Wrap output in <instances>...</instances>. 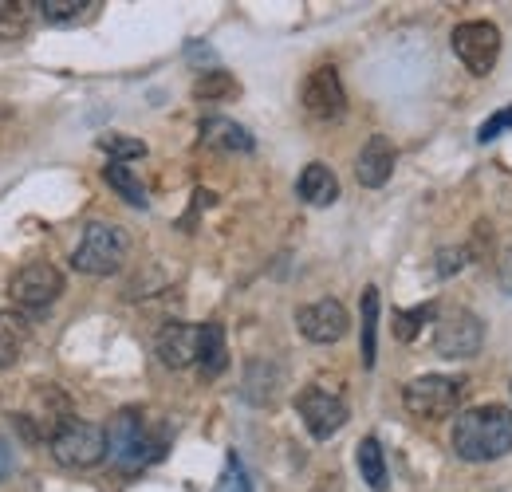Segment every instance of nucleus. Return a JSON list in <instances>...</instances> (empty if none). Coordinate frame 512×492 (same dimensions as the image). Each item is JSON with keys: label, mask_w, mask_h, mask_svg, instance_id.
<instances>
[{"label": "nucleus", "mask_w": 512, "mask_h": 492, "mask_svg": "<svg viewBox=\"0 0 512 492\" xmlns=\"http://www.w3.org/2000/svg\"><path fill=\"white\" fill-rule=\"evenodd\" d=\"M359 473H363V481L375 492L386 489V457H383V445L375 437H363L359 441Z\"/></svg>", "instance_id": "21"}, {"label": "nucleus", "mask_w": 512, "mask_h": 492, "mask_svg": "<svg viewBox=\"0 0 512 492\" xmlns=\"http://www.w3.org/2000/svg\"><path fill=\"white\" fill-rule=\"evenodd\" d=\"M32 8L24 0H0V40H24L32 28Z\"/></svg>", "instance_id": "20"}, {"label": "nucleus", "mask_w": 512, "mask_h": 492, "mask_svg": "<svg viewBox=\"0 0 512 492\" xmlns=\"http://www.w3.org/2000/svg\"><path fill=\"white\" fill-rule=\"evenodd\" d=\"M217 492H253V485H249V477H245V469H241L237 457H229V473H225V481L217 485Z\"/></svg>", "instance_id": "27"}, {"label": "nucleus", "mask_w": 512, "mask_h": 492, "mask_svg": "<svg viewBox=\"0 0 512 492\" xmlns=\"http://www.w3.org/2000/svg\"><path fill=\"white\" fill-rule=\"evenodd\" d=\"M12 469V453H8V445H4V437H0V477Z\"/></svg>", "instance_id": "30"}, {"label": "nucleus", "mask_w": 512, "mask_h": 492, "mask_svg": "<svg viewBox=\"0 0 512 492\" xmlns=\"http://www.w3.org/2000/svg\"><path fill=\"white\" fill-rule=\"evenodd\" d=\"M453 52L473 75H489L501 56V32L489 20H465L453 28Z\"/></svg>", "instance_id": "8"}, {"label": "nucleus", "mask_w": 512, "mask_h": 492, "mask_svg": "<svg viewBox=\"0 0 512 492\" xmlns=\"http://www.w3.org/2000/svg\"><path fill=\"white\" fill-rule=\"evenodd\" d=\"M201 378H217L229 367V347H225V327L221 323H201V355H197Z\"/></svg>", "instance_id": "16"}, {"label": "nucleus", "mask_w": 512, "mask_h": 492, "mask_svg": "<svg viewBox=\"0 0 512 492\" xmlns=\"http://www.w3.org/2000/svg\"><path fill=\"white\" fill-rule=\"evenodd\" d=\"M48 445H52V457L64 469H95L107 457V430L71 418V422H64L60 430L52 433Z\"/></svg>", "instance_id": "5"}, {"label": "nucleus", "mask_w": 512, "mask_h": 492, "mask_svg": "<svg viewBox=\"0 0 512 492\" xmlns=\"http://www.w3.org/2000/svg\"><path fill=\"white\" fill-rule=\"evenodd\" d=\"M103 154H111L115 162H127V158H142L146 154V142L142 138H127V134H99L95 142Z\"/></svg>", "instance_id": "25"}, {"label": "nucleus", "mask_w": 512, "mask_h": 492, "mask_svg": "<svg viewBox=\"0 0 512 492\" xmlns=\"http://www.w3.org/2000/svg\"><path fill=\"white\" fill-rule=\"evenodd\" d=\"M28 343V319L16 311H0V370L12 367Z\"/></svg>", "instance_id": "17"}, {"label": "nucleus", "mask_w": 512, "mask_h": 492, "mask_svg": "<svg viewBox=\"0 0 512 492\" xmlns=\"http://www.w3.org/2000/svg\"><path fill=\"white\" fill-rule=\"evenodd\" d=\"M379 308H383L379 288L367 284L363 288V367L367 370L375 367V359H379V343H375V335H379Z\"/></svg>", "instance_id": "18"}, {"label": "nucleus", "mask_w": 512, "mask_h": 492, "mask_svg": "<svg viewBox=\"0 0 512 492\" xmlns=\"http://www.w3.org/2000/svg\"><path fill=\"white\" fill-rule=\"evenodd\" d=\"M485 343V323L469 308H449L438 315L434 327V351L442 359H473Z\"/></svg>", "instance_id": "7"}, {"label": "nucleus", "mask_w": 512, "mask_h": 492, "mask_svg": "<svg viewBox=\"0 0 512 492\" xmlns=\"http://www.w3.org/2000/svg\"><path fill=\"white\" fill-rule=\"evenodd\" d=\"M434 315H438L434 304H418V308H410V311H398V315H394V339H402V343L418 339V331H422Z\"/></svg>", "instance_id": "24"}, {"label": "nucleus", "mask_w": 512, "mask_h": 492, "mask_svg": "<svg viewBox=\"0 0 512 492\" xmlns=\"http://www.w3.org/2000/svg\"><path fill=\"white\" fill-rule=\"evenodd\" d=\"M296 410H300L304 426H308V433H312L316 441H327V437H335V433L347 426V402H343L339 394L323 390V386L300 390V394H296Z\"/></svg>", "instance_id": "9"}, {"label": "nucleus", "mask_w": 512, "mask_h": 492, "mask_svg": "<svg viewBox=\"0 0 512 492\" xmlns=\"http://www.w3.org/2000/svg\"><path fill=\"white\" fill-rule=\"evenodd\" d=\"M461 394H465V382H461V378H449V374H422V378L406 382L402 406H406L414 418H422V422H442V418H453V414H457Z\"/></svg>", "instance_id": "4"}, {"label": "nucleus", "mask_w": 512, "mask_h": 492, "mask_svg": "<svg viewBox=\"0 0 512 492\" xmlns=\"http://www.w3.org/2000/svg\"><path fill=\"white\" fill-rule=\"evenodd\" d=\"M162 453V441H154L150 430H146V418L138 410H119L111 430H107V457L119 465V469H142L150 465L154 457Z\"/></svg>", "instance_id": "3"}, {"label": "nucleus", "mask_w": 512, "mask_h": 492, "mask_svg": "<svg viewBox=\"0 0 512 492\" xmlns=\"http://www.w3.org/2000/svg\"><path fill=\"white\" fill-rule=\"evenodd\" d=\"M201 138L209 142V146H217V150H233V154H249L256 146V138L245 130L241 123H233V119H205L201 123Z\"/></svg>", "instance_id": "15"}, {"label": "nucleus", "mask_w": 512, "mask_h": 492, "mask_svg": "<svg viewBox=\"0 0 512 492\" xmlns=\"http://www.w3.org/2000/svg\"><path fill=\"white\" fill-rule=\"evenodd\" d=\"M296 327L312 343H339L347 335L351 319H347V308L339 300H316V304L296 311Z\"/></svg>", "instance_id": "11"}, {"label": "nucleus", "mask_w": 512, "mask_h": 492, "mask_svg": "<svg viewBox=\"0 0 512 492\" xmlns=\"http://www.w3.org/2000/svg\"><path fill=\"white\" fill-rule=\"evenodd\" d=\"M36 8H40V16H44L48 24H75V20H83L87 8H95V4H91V0H40Z\"/></svg>", "instance_id": "23"}, {"label": "nucleus", "mask_w": 512, "mask_h": 492, "mask_svg": "<svg viewBox=\"0 0 512 492\" xmlns=\"http://www.w3.org/2000/svg\"><path fill=\"white\" fill-rule=\"evenodd\" d=\"M8 296H12L16 308H24V311L52 308V304L64 296V272L52 268V264H44V260H32V264H24L20 272H12Z\"/></svg>", "instance_id": "6"}, {"label": "nucleus", "mask_w": 512, "mask_h": 492, "mask_svg": "<svg viewBox=\"0 0 512 492\" xmlns=\"http://www.w3.org/2000/svg\"><path fill=\"white\" fill-rule=\"evenodd\" d=\"M394 146H390V138L386 134H371L367 138V146L359 150V166H355V178L359 185H367V189H379V185L390 182V174H394Z\"/></svg>", "instance_id": "13"}, {"label": "nucleus", "mask_w": 512, "mask_h": 492, "mask_svg": "<svg viewBox=\"0 0 512 492\" xmlns=\"http://www.w3.org/2000/svg\"><path fill=\"white\" fill-rule=\"evenodd\" d=\"M465 256H469L465 248H442V252H438V272H442V276H453V272L465 264Z\"/></svg>", "instance_id": "28"}, {"label": "nucleus", "mask_w": 512, "mask_h": 492, "mask_svg": "<svg viewBox=\"0 0 512 492\" xmlns=\"http://www.w3.org/2000/svg\"><path fill=\"white\" fill-rule=\"evenodd\" d=\"M296 193L308 201V205H331L335 197H339V178L323 166V162H312V166H304V174H300V182H296Z\"/></svg>", "instance_id": "14"}, {"label": "nucleus", "mask_w": 512, "mask_h": 492, "mask_svg": "<svg viewBox=\"0 0 512 492\" xmlns=\"http://www.w3.org/2000/svg\"><path fill=\"white\" fill-rule=\"evenodd\" d=\"M501 288L512 296V248L505 252V260H501Z\"/></svg>", "instance_id": "29"}, {"label": "nucleus", "mask_w": 512, "mask_h": 492, "mask_svg": "<svg viewBox=\"0 0 512 492\" xmlns=\"http://www.w3.org/2000/svg\"><path fill=\"white\" fill-rule=\"evenodd\" d=\"M130 252V237L119 229V225H107V221H95L83 229L79 245L71 252V264L87 276H111L123 268Z\"/></svg>", "instance_id": "2"}, {"label": "nucleus", "mask_w": 512, "mask_h": 492, "mask_svg": "<svg viewBox=\"0 0 512 492\" xmlns=\"http://www.w3.org/2000/svg\"><path fill=\"white\" fill-rule=\"evenodd\" d=\"M154 351H158L162 367H170V370L193 367L197 355H201V327H197V323H182V319L166 323V327L158 331V339H154Z\"/></svg>", "instance_id": "12"}, {"label": "nucleus", "mask_w": 512, "mask_h": 492, "mask_svg": "<svg viewBox=\"0 0 512 492\" xmlns=\"http://www.w3.org/2000/svg\"><path fill=\"white\" fill-rule=\"evenodd\" d=\"M103 178H107V185L127 201V205H134V209H146V185L138 182L134 174H130V166H123V162H111L107 170H103Z\"/></svg>", "instance_id": "22"}, {"label": "nucleus", "mask_w": 512, "mask_h": 492, "mask_svg": "<svg viewBox=\"0 0 512 492\" xmlns=\"http://www.w3.org/2000/svg\"><path fill=\"white\" fill-rule=\"evenodd\" d=\"M512 449V410L509 406H473L453 422V453L461 461L485 465Z\"/></svg>", "instance_id": "1"}, {"label": "nucleus", "mask_w": 512, "mask_h": 492, "mask_svg": "<svg viewBox=\"0 0 512 492\" xmlns=\"http://www.w3.org/2000/svg\"><path fill=\"white\" fill-rule=\"evenodd\" d=\"M505 130H512V107L497 111V115H489V119L481 123V130H477V142H493V138H501Z\"/></svg>", "instance_id": "26"}, {"label": "nucleus", "mask_w": 512, "mask_h": 492, "mask_svg": "<svg viewBox=\"0 0 512 492\" xmlns=\"http://www.w3.org/2000/svg\"><path fill=\"white\" fill-rule=\"evenodd\" d=\"M233 95H237V79L221 67L201 71L193 83V99H201V103H217V99H233Z\"/></svg>", "instance_id": "19"}, {"label": "nucleus", "mask_w": 512, "mask_h": 492, "mask_svg": "<svg viewBox=\"0 0 512 492\" xmlns=\"http://www.w3.org/2000/svg\"><path fill=\"white\" fill-rule=\"evenodd\" d=\"M300 99H304V111H308L312 119H320V123H331V119H339V115L347 111V91H343L339 71H335L331 63H323V67H316V71L308 75Z\"/></svg>", "instance_id": "10"}]
</instances>
